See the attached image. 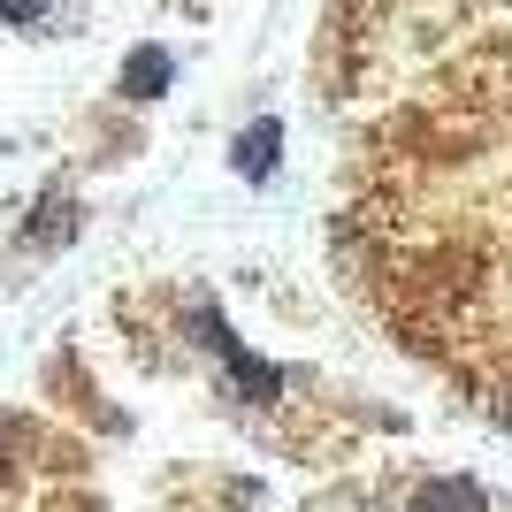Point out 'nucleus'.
Listing matches in <instances>:
<instances>
[{
	"instance_id": "2",
	"label": "nucleus",
	"mask_w": 512,
	"mask_h": 512,
	"mask_svg": "<svg viewBox=\"0 0 512 512\" xmlns=\"http://www.w3.org/2000/svg\"><path fill=\"white\" fill-rule=\"evenodd\" d=\"M421 512H490V497H482V482L444 474V482H428V490H421Z\"/></svg>"
},
{
	"instance_id": "3",
	"label": "nucleus",
	"mask_w": 512,
	"mask_h": 512,
	"mask_svg": "<svg viewBox=\"0 0 512 512\" xmlns=\"http://www.w3.org/2000/svg\"><path fill=\"white\" fill-rule=\"evenodd\" d=\"M276 138H283L276 123H253V138H237V169H245V176H268V169H276Z\"/></svg>"
},
{
	"instance_id": "1",
	"label": "nucleus",
	"mask_w": 512,
	"mask_h": 512,
	"mask_svg": "<svg viewBox=\"0 0 512 512\" xmlns=\"http://www.w3.org/2000/svg\"><path fill=\"white\" fill-rule=\"evenodd\" d=\"M123 92L130 100H161V92H169V54H161V46H138L123 62Z\"/></svg>"
},
{
	"instance_id": "4",
	"label": "nucleus",
	"mask_w": 512,
	"mask_h": 512,
	"mask_svg": "<svg viewBox=\"0 0 512 512\" xmlns=\"http://www.w3.org/2000/svg\"><path fill=\"white\" fill-rule=\"evenodd\" d=\"M46 222H31V245H54V237H69V230H77V222H69V214H77V207H69V199H46Z\"/></svg>"
},
{
	"instance_id": "5",
	"label": "nucleus",
	"mask_w": 512,
	"mask_h": 512,
	"mask_svg": "<svg viewBox=\"0 0 512 512\" xmlns=\"http://www.w3.org/2000/svg\"><path fill=\"white\" fill-rule=\"evenodd\" d=\"M54 0H0V23H39Z\"/></svg>"
}]
</instances>
